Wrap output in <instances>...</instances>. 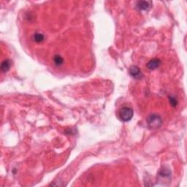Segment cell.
<instances>
[{"label": "cell", "mask_w": 187, "mask_h": 187, "mask_svg": "<svg viewBox=\"0 0 187 187\" xmlns=\"http://www.w3.org/2000/svg\"><path fill=\"white\" fill-rule=\"evenodd\" d=\"M45 40V35L42 33L37 32L33 35V40L36 43H41Z\"/></svg>", "instance_id": "obj_7"}, {"label": "cell", "mask_w": 187, "mask_h": 187, "mask_svg": "<svg viewBox=\"0 0 187 187\" xmlns=\"http://www.w3.org/2000/svg\"><path fill=\"white\" fill-rule=\"evenodd\" d=\"M152 2L150 1H139L137 2L136 7L139 10L147 11L151 8Z\"/></svg>", "instance_id": "obj_4"}, {"label": "cell", "mask_w": 187, "mask_h": 187, "mask_svg": "<svg viewBox=\"0 0 187 187\" xmlns=\"http://www.w3.org/2000/svg\"><path fill=\"white\" fill-rule=\"evenodd\" d=\"M170 173H171L170 170L169 169H167L165 168H163V169L161 170L160 172H159V175L162 177H169L170 175Z\"/></svg>", "instance_id": "obj_9"}, {"label": "cell", "mask_w": 187, "mask_h": 187, "mask_svg": "<svg viewBox=\"0 0 187 187\" xmlns=\"http://www.w3.org/2000/svg\"><path fill=\"white\" fill-rule=\"evenodd\" d=\"M161 64H162V62L160 61V59L155 58H153V59L150 60V61L148 62L147 67L149 69H151V70H153V69L158 68L159 66L161 65Z\"/></svg>", "instance_id": "obj_5"}, {"label": "cell", "mask_w": 187, "mask_h": 187, "mask_svg": "<svg viewBox=\"0 0 187 187\" xmlns=\"http://www.w3.org/2000/svg\"><path fill=\"white\" fill-rule=\"evenodd\" d=\"M134 115L133 110L129 107H124L118 111V117L122 122H127L132 118Z\"/></svg>", "instance_id": "obj_2"}, {"label": "cell", "mask_w": 187, "mask_h": 187, "mask_svg": "<svg viewBox=\"0 0 187 187\" xmlns=\"http://www.w3.org/2000/svg\"><path fill=\"white\" fill-rule=\"evenodd\" d=\"M54 64L56 66H62L64 63V59H63V58L60 56V55L57 54V55H56V56H54Z\"/></svg>", "instance_id": "obj_8"}, {"label": "cell", "mask_w": 187, "mask_h": 187, "mask_svg": "<svg viewBox=\"0 0 187 187\" xmlns=\"http://www.w3.org/2000/svg\"><path fill=\"white\" fill-rule=\"evenodd\" d=\"M11 67V61L10 59H5L1 65V69L2 72H7Z\"/></svg>", "instance_id": "obj_6"}, {"label": "cell", "mask_w": 187, "mask_h": 187, "mask_svg": "<svg viewBox=\"0 0 187 187\" xmlns=\"http://www.w3.org/2000/svg\"><path fill=\"white\" fill-rule=\"evenodd\" d=\"M129 75L132 77L133 78L137 80H140L143 78V74L142 71L137 66H132L129 69Z\"/></svg>", "instance_id": "obj_3"}, {"label": "cell", "mask_w": 187, "mask_h": 187, "mask_svg": "<svg viewBox=\"0 0 187 187\" xmlns=\"http://www.w3.org/2000/svg\"><path fill=\"white\" fill-rule=\"evenodd\" d=\"M169 101L170 104H171L173 107H176L178 104V100H176V98H175V97H170L169 98Z\"/></svg>", "instance_id": "obj_10"}, {"label": "cell", "mask_w": 187, "mask_h": 187, "mask_svg": "<svg viewBox=\"0 0 187 187\" xmlns=\"http://www.w3.org/2000/svg\"><path fill=\"white\" fill-rule=\"evenodd\" d=\"M147 124L150 129H159L162 125V119L160 115L157 114H151L148 117Z\"/></svg>", "instance_id": "obj_1"}]
</instances>
